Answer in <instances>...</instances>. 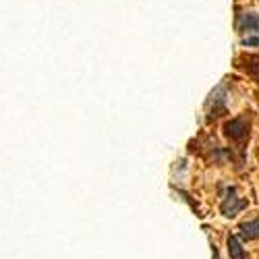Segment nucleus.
Wrapping results in <instances>:
<instances>
[{
	"instance_id": "1",
	"label": "nucleus",
	"mask_w": 259,
	"mask_h": 259,
	"mask_svg": "<svg viewBox=\"0 0 259 259\" xmlns=\"http://www.w3.org/2000/svg\"><path fill=\"white\" fill-rule=\"evenodd\" d=\"M224 135L230 139V141H236V143H243L247 137H249V120L245 116H239V118H232L224 124Z\"/></svg>"
},
{
	"instance_id": "3",
	"label": "nucleus",
	"mask_w": 259,
	"mask_h": 259,
	"mask_svg": "<svg viewBox=\"0 0 259 259\" xmlns=\"http://www.w3.org/2000/svg\"><path fill=\"white\" fill-rule=\"evenodd\" d=\"M241 236L245 241H255L259 239V218L251 220V222H243L241 224Z\"/></svg>"
},
{
	"instance_id": "4",
	"label": "nucleus",
	"mask_w": 259,
	"mask_h": 259,
	"mask_svg": "<svg viewBox=\"0 0 259 259\" xmlns=\"http://www.w3.org/2000/svg\"><path fill=\"white\" fill-rule=\"evenodd\" d=\"M239 29L241 31H257L259 33V15H243L239 21Z\"/></svg>"
},
{
	"instance_id": "2",
	"label": "nucleus",
	"mask_w": 259,
	"mask_h": 259,
	"mask_svg": "<svg viewBox=\"0 0 259 259\" xmlns=\"http://www.w3.org/2000/svg\"><path fill=\"white\" fill-rule=\"evenodd\" d=\"M245 207H247V201L236 197V189H234V187L228 191V197H226V199L222 201V205H220V209H222V213L226 215V218H234V215L239 213L241 209H245Z\"/></svg>"
},
{
	"instance_id": "5",
	"label": "nucleus",
	"mask_w": 259,
	"mask_h": 259,
	"mask_svg": "<svg viewBox=\"0 0 259 259\" xmlns=\"http://www.w3.org/2000/svg\"><path fill=\"white\" fill-rule=\"evenodd\" d=\"M228 255L230 259H245V249L241 247V241L236 236H228Z\"/></svg>"
},
{
	"instance_id": "6",
	"label": "nucleus",
	"mask_w": 259,
	"mask_h": 259,
	"mask_svg": "<svg viewBox=\"0 0 259 259\" xmlns=\"http://www.w3.org/2000/svg\"><path fill=\"white\" fill-rule=\"evenodd\" d=\"M243 44H247V46H259V37H245Z\"/></svg>"
}]
</instances>
